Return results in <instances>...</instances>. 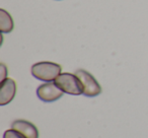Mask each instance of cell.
Segmentation results:
<instances>
[{
    "instance_id": "cell-1",
    "label": "cell",
    "mask_w": 148,
    "mask_h": 138,
    "mask_svg": "<svg viewBox=\"0 0 148 138\" xmlns=\"http://www.w3.org/2000/svg\"><path fill=\"white\" fill-rule=\"evenodd\" d=\"M62 67L54 62H38L32 66V74L39 80L52 82L61 74Z\"/></svg>"
},
{
    "instance_id": "cell-2",
    "label": "cell",
    "mask_w": 148,
    "mask_h": 138,
    "mask_svg": "<svg viewBox=\"0 0 148 138\" xmlns=\"http://www.w3.org/2000/svg\"><path fill=\"white\" fill-rule=\"evenodd\" d=\"M54 82L63 93L72 95H79L83 93V87L76 74L72 73H61Z\"/></svg>"
},
{
    "instance_id": "cell-3",
    "label": "cell",
    "mask_w": 148,
    "mask_h": 138,
    "mask_svg": "<svg viewBox=\"0 0 148 138\" xmlns=\"http://www.w3.org/2000/svg\"><path fill=\"white\" fill-rule=\"evenodd\" d=\"M76 76L79 78L81 84L83 87V93L82 95H86V97H97L101 93V87L99 83L97 81V79L92 76L89 72L83 70V69H79L75 72Z\"/></svg>"
},
{
    "instance_id": "cell-4",
    "label": "cell",
    "mask_w": 148,
    "mask_h": 138,
    "mask_svg": "<svg viewBox=\"0 0 148 138\" xmlns=\"http://www.w3.org/2000/svg\"><path fill=\"white\" fill-rule=\"evenodd\" d=\"M63 91L56 85L55 82H46L41 84L37 89V95L39 99L46 103H52L63 95Z\"/></svg>"
},
{
    "instance_id": "cell-5",
    "label": "cell",
    "mask_w": 148,
    "mask_h": 138,
    "mask_svg": "<svg viewBox=\"0 0 148 138\" xmlns=\"http://www.w3.org/2000/svg\"><path fill=\"white\" fill-rule=\"evenodd\" d=\"M16 93V83L13 79L7 77L5 80L1 81L0 87V106L9 104L15 97Z\"/></svg>"
},
{
    "instance_id": "cell-6",
    "label": "cell",
    "mask_w": 148,
    "mask_h": 138,
    "mask_svg": "<svg viewBox=\"0 0 148 138\" xmlns=\"http://www.w3.org/2000/svg\"><path fill=\"white\" fill-rule=\"evenodd\" d=\"M11 128L21 133L27 138H39V131L37 127L27 120H15L11 124Z\"/></svg>"
},
{
    "instance_id": "cell-7",
    "label": "cell",
    "mask_w": 148,
    "mask_h": 138,
    "mask_svg": "<svg viewBox=\"0 0 148 138\" xmlns=\"http://www.w3.org/2000/svg\"><path fill=\"white\" fill-rule=\"evenodd\" d=\"M13 30V19L5 9H0V31L3 34H8Z\"/></svg>"
},
{
    "instance_id": "cell-8",
    "label": "cell",
    "mask_w": 148,
    "mask_h": 138,
    "mask_svg": "<svg viewBox=\"0 0 148 138\" xmlns=\"http://www.w3.org/2000/svg\"><path fill=\"white\" fill-rule=\"evenodd\" d=\"M3 138H27V137H25L23 134L19 133V132H17L16 130L9 129V130H6V131L4 132Z\"/></svg>"
},
{
    "instance_id": "cell-9",
    "label": "cell",
    "mask_w": 148,
    "mask_h": 138,
    "mask_svg": "<svg viewBox=\"0 0 148 138\" xmlns=\"http://www.w3.org/2000/svg\"><path fill=\"white\" fill-rule=\"evenodd\" d=\"M6 75H7V68L4 64L1 63L0 64V78H1V81L5 80L7 78Z\"/></svg>"
}]
</instances>
